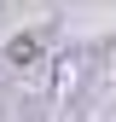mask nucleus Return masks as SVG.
I'll return each instance as SVG.
<instances>
[{"mask_svg":"<svg viewBox=\"0 0 116 122\" xmlns=\"http://www.w3.org/2000/svg\"><path fill=\"white\" fill-rule=\"evenodd\" d=\"M35 52H41V41H35V35H23V41H12V47H6V58H12V64H29Z\"/></svg>","mask_w":116,"mask_h":122,"instance_id":"nucleus-1","label":"nucleus"}]
</instances>
